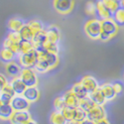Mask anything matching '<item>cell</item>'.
Segmentation results:
<instances>
[{"label":"cell","instance_id":"obj_44","mask_svg":"<svg viewBox=\"0 0 124 124\" xmlns=\"http://www.w3.org/2000/svg\"><path fill=\"white\" fill-rule=\"evenodd\" d=\"M25 124H38V123H37V121H35V120H33V119H31L30 121H28V122L25 123Z\"/></svg>","mask_w":124,"mask_h":124},{"label":"cell","instance_id":"obj_4","mask_svg":"<svg viewBox=\"0 0 124 124\" xmlns=\"http://www.w3.org/2000/svg\"><path fill=\"white\" fill-rule=\"evenodd\" d=\"M21 41H22L21 37H20V34L18 32H10L3 42V48L9 49L16 56H18L20 54L19 46H20V42Z\"/></svg>","mask_w":124,"mask_h":124},{"label":"cell","instance_id":"obj_13","mask_svg":"<svg viewBox=\"0 0 124 124\" xmlns=\"http://www.w3.org/2000/svg\"><path fill=\"white\" fill-rule=\"evenodd\" d=\"M47 35H46V31L43 30L41 32H38L35 34L33 40H32V44L34 46V49L37 51V52H41L43 51V47H44V44L47 42Z\"/></svg>","mask_w":124,"mask_h":124},{"label":"cell","instance_id":"obj_2","mask_svg":"<svg viewBox=\"0 0 124 124\" xmlns=\"http://www.w3.org/2000/svg\"><path fill=\"white\" fill-rule=\"evenodd\" d=\"M85 33L90 40H99L101 32V20L98 18H90L85 23Z\"/></svg>","mask_w":124,"mask_h":124},{"label":"cell","instance_id":"obj_29","mask_svg":"<svg viewBox=\"0 0 124 124\" xmlns=\"http://www.w3.org/2000/svg\"><path fill=\"white\" fill-rule=\"evenodd\" d=\"M95 104L93 103V101H92L88 96L87 97H85V98H81L79 99V103H78V107L80 109H82L84 111H85L86 113L93 107Z\"/></svg>","mask_w":124,"mask_h":124},{"label":"cell","instance_id":"obj_24","mask_svg":"<svg viewBox=\"0 0 124 124\" xmlns=\"http://www.w3.org/2000/svg\"><path fill=\"white\" fill-rule=\"evenodd\" d=\"M20 37H21V40L22 41H28V42H32V40L35 36V33L34 31L31 29V27L26 23L24 25V27L20 30Z\"/></svg>","mask_w":124,"mask_h":124},{"label":"cell","instance_id":"obj_16","mask_svg":"<svg viewBox=\"0 0 124 124\" xmlns=\"http://www.w3.org/2000/svg\"><path fill=\"white\" fill-rule=\"evenodd\" d=\"M65 103L67 107H70V108H77L78 107V103H79V99L77 97V95L74 93L70 89L67 90L65 93L63 94Z\"/></svg>","mask_w":124,"mask_h":124},{"label":"cell","instance_id":"obj_20","mask_svg":"<svg viewBox=\"0 0 124 124\" xmlns=\"http://www.w3.org/2000/svg\"><path fill=\"white\" fill-rule=\"evenodd\" d=\"M9 84H10V85L12 86V88H13V90H14L16 95H23L24 91L27 88L25 84L21 80V78H20L19 77L12 78L11 80H10Z\"/></svg>","mask_w":124,"mask_h":124},{"label":"cell","instance_id":"obj_36","mask_svg":"<svg viewBox=\"0 0 124 124\" xmlns=\"http://www.w3.org/2000/svg\"><path fill=\"white\" fill-rule=\"evenodd\" d=\"M62 113H63L64 117L66 118V120L69 122L73 121L74 120V116H75V108H70V107H65L63 110L61 111Z\"/></svg>","mask_w":124,"mask_h":124},{"label":"cell","instance_id":"obj_8","mask_svg":"<svg viewBox=\"0 0 124 124\" xmlns=\"http://www.w3.org/2000/svg\"><path fill=\"white\" fill-rule=\"evenodd\" d=\"M14 111H23V110H29L31 103L23 96V95H15L11 102H10Z\"/></svg>","mask_w":124,"mask_h":124},{"label":"cell","instance_id":"obj_9","mask_svg":"<svg viewBox=\"0 0 124 124\" xmlns=\"http://www.w3.org/2000/svg\"><path fill=\"white\" fill-rule=\"evenodd\" d=\"M87 118L92 120V121H99L101 119H104L106 118V110L104 108V106H101V105H94L92 107L87 113Z\"/></svg>","mask_w":124,"mask_h":124},{"label":"cell","instance_id":"obj_47","mask_svg":"<svg viewBox=\"0 0 124 124\" xmlns=\"http://www.w3.org/2000/svg\"><path fill=\"white\" fill-rule=\"evenodd\" d=\"M117 1H118V2H119V3H120V1H121V0H117Z\"/></svg>","mask_w":124,"mask_h":124},{"label":"cell","instance_id":"obj_34","mask_svg":"<svg viewBox=\"0 0 124 124\" xmlns=\"http://www.w3.org/2000/svg\"><path fill=\"white\" fill-rule=\"evenodd\" d=\"M85 11L86 15L91 16L92 18H94L96 16V7H95V2L93 1H87L85 7Z\"/></svg>","mask_w":124,"mask_h":124},{"label":"cell","instance_id":"obj_30","mask_svg":"<svg viewBox=\"0 0 124 124\" xmlns=\"http://www.w3.org/2000/svg\"><path fill=\"white\" fill-rule=\"evenodd\" d=\"M102 2L106 6V8L110 11L111 14L115 13L120 8V3L117 1V0H102Z\"/></svg>","mask_w":124,"mask_h":124},{"label":"cell","instance_id":"obj_19","mask_svg":"<svg viewBox=\"0 0 124 124\" xmlns=\"http://www.w3.org/2000/svg\"><path fill=\"white\" fill-rule=\"evenodd\" d=\"M95 7H96V16L99 20H104L112 17V14L106 8V6L103 4L102 0H97L95 2Z\"/></svg>","mask_w":124,"mask_h":124},{"label":"cell","instance_id":"obj_41","mask_svg":"<svg viewBox=\"0 0 124 124\" xmlns=\"http://www.w3.org/2000/svg\"><path fill=\"white\" fill-rule=\"evenodd\" d=\"M95 124H111V123L109 122V120L107 118H104V119H101L99 121H96Z\"/></svg>","mask_w":124,"mask_h":124},{"label":"cell","instance_id":"obj_7","mask_svg":"<svg viewBox=\"0 0 124 124\" xmlns=\"http://www.w3.org/2000/svg\"><path fill=\"white\" fill-rule=\"evenodd\" d=\"M79 82L81 84V85L85 87V89L86 90V92L88 94L99 87V84H98L97 79L90 75L84 76L81 78V79L79 80Z\"/></svg>","mask_w":124,"mask_h":124},{"label":"cell","instance_id":"obj_43","mask_svg":"<svg viewBox=\"0 0 124 124\" xmlns=\"http://www.w3.org/2000/svg\"><path fill=\"white\" fill-rule=\"evenodd\" d=\"M68 124H81V122H80V121H76V120H73V121L69 122Z\"/></svg>","mask_w":124,"mask_h":124},{"label":"cell","instance_id":"obj_28","mask_svg":"<svg viewBox=\"0 0 124 124\" xmlns=\"http://www.w3.org/2000/svg\"><path fill=\"white\" fill-rule=\"evenodd\" d=\"M34 70H35V71L37 74H47V73H49L50 70H51V68H50V66L46 63V62L44 61V60H42V59H38V62H37V64L35 65V67H34Z\"/></svg>","mask_w":124,"mask_h":124},{"label":"cell","instance_id":"obj_18","mask_svg":"<svg viewBox=\"0 0 124 124\" xmlns=\"http://www.w3.org/2000/svg\"><path fill=\"white\" fill-rule=\"evenodd\" d=\"M15 95V92L9 82L0 90V99H1L2 103H10Z\"/></svg>","mask_w":124,"mask_h":124},{"label":"cell","instance_id":"obj_40","mask_svg":"<svg viewBox=\"0 0 124 124\" xmlns=\"http://www.w3.org/2000/svg\"><path fill=\"white\" fill-rule=\"evenodd\" d=\"M7 84H8V80H7L6 77L2 74H0V90H1Z\"/></svg>","mask_w":124,"mask_h":124},{"label":"cell","instance_id":"obj_17","mask_svg":"<svg viewBox=\"0 0 124 124\" xmlns=\"http://www.w3.org/2000/svg\"><path fill=\"white\" fill-rule=\"evenodd\" d=\"M23 96L30 103H33V102H36L37 100H39V98L41 96V92H40V89L38 88V86H30V87L26 88V90L23 93Z\"/></svg>","mask_w":124,"mask_h":124},{"label":"cell","instance_id":"obj_32","mask_svg":"<svg viewBox=\"0 0 124 124\" xmlns=\"http://www.w3.org/2000/svg\"><path fill=\"white\" fill-rule=\"evenodd\" d=\"M112 19L118 24V26H124V9L119 8L115 13L112 14Z\"/></svg>","mask_w":124,"mask_h":124},{"label":"cell","instance_id":"obj_12","mask_svg":"<svg viewBox=\"0 0 124 124\" xmlns=\"http://www.w3.org/2000/svg\"><path fill=\"white\" fill-rule=\"evenodd\" d=\"M46 31V35H47V40L48 42L51 43H56L58 44L61 40V30L58 26L56 25H50L47 29H45Z\"/></svg>","mask_w":124,"mask_h":124},{"label":"cell","instance_id":"obj_11","mask_svg":"<svg viewBox=\"0 0 124 124\" xmlns=\"http://www.w3.org/2000/svg\"><path fill=\"white\" fill-rule=\"evenodd\" d=\"M39 53V58L44 60L46 63L50 66L51 70H54L60 63V57L59 55L57 54H52V53H49V52H46V51H41V52H38Z\"/></svg>","mask_w":124,"mask_h":124},{"label":"cell","instance_id":"obj_21","mask_svg":"<svg viewBox=\"0 0 124 124\" xmlns=\"http://www.w3.org/2000/svg\"><path fill=\"white\" fill-rule=\"evenodd\" d=\"M88 97L93 101V103L95 105H101V106H104L107 101L104 97V95H103L102 91L100 90V88L98 87L97 89H95L94 91L90 92V93L88 94Z\"/></svg>","mask_w":124,"mask_h":124},{"label":"cell","instance_id":"obj_42","mask_svg":"<svg viewBox=\"0 0 124 124\" xmlns=\"http://www.w3.org/2000/svg\"><path fill=\"white\" fill-rule=\"evenodd\" d=\"M81 124H95V122L90 120V119H88V118H86L84 121H81Z\"/></svg>","mask_w":124,"mask_h":124},{"label":"cell","instance_id":"obj_48","mask_svg":"<svg viewBox=\"0 0 124 124\" xmlns=\"http://www.w3.org/2000/svg\"><path fill=\"white\" fill-rule=\"evenodd\" d=\"M123 78H124V75H123Z\"/></svg>","mask_w":124,"mask_h":124},{"label":"cell","instance_id":"obj_37","mask_svg":"<svg viewBox=\"0 0 124 124\" xmlns=\"http://www.w3.org/2000/svg\"><path fill=\"white\" fill-rule=\"evenodd\" d=\"M87 118V115H86V112L84 111L82 109H80L79 107H77L75 108V116H74V120L76 121H84L85 119Z\"/></svg>","mask_w":124,"mask_h":124},{"label":"cell","instance_id":"obj_25","mask_svg":"<svg viewBox=\"0 0 124 124\" xmlns=\"http://www.w3.org/2000/svg\"><path fill=\"white\" fill-rule=\"evenodd\" d=\"M70 90L77 95V97L78 99H81V98H85V97H87L88 96V93L86 92V90L85 89V87L81 85V84H80L79 81L74 84L73 86L70 87Z\"/></svg>","mask_w":124,"mask_h":124},{"label":"cell","instance_id":"obj_45","mask_svg":"<svg viewBox=\"0 0 124 124\" xmlns=\"http://www.w3.org/2000/svg\"><path fill=\"white\" fill-rule=\"evenodd\" d=\"M120 8L124 9V0H121V1H120Z\"/></svg>","mask_w":124,"mask_h":124},{"label":"cell","instance_id":"obj_5","mask_svg":"<svg viewBox=\"0 0 124 124\" xmlns=\"http://www.w3.org/2000/svg\"><path fill=\"white\" fill-rule=\"evenodd\" d=\"M19 78L27 87L37 86L39 84V77L34 69H22Z\"/></svg>","mask_w":124,"mask_h":124},{"label":"cell","instance_id":"obj_1","mask_svg":"<svg viewBox=\"0 0 124 124\" xmlns=\"http://www.w3.org/2000/svg\"><path fill=\"white\" fill-rule=\"evenodd\" d=\"M119 31L118 24L111 18L101 20V32L99 40L102 42H108L114 38Z\"/></svg>","mask_w":124,"mask_h":124},{"label":"cell","instance_id":"obj_38","mask_svg":"<svg viewBox=\"0 0 124 124\" xmlns=\"http://www.w3.org/2000/svg\"><path fill=\"white\" fill-rule=\"evenodd\" d=\"M65 107H66V103H65L63 95L56 97L55 100H54V108H55V110L62 111Z\"/></svg>","mask_w":124,"mask_h":124},{"label":"cell","instance_id":"obj_6","mask_svg":"<svg viewBox=\"0 0 124 124\" xmlns=\"http://www.w3.org/2000/svg\"><path fill=\"white\" fill-rule=\"evenodd\" d=\"M75 0H53V7L61 15H67L73 11Z\"/></svg>","mask_w":124,"mask_h":124},{"label":"cell","instance_id":"obj_39","mask_svg":"<svg viewBox=\"0 0 124 124\" xmlns=\"http://www.w3.org/2000/svg\"><path fill=\"white\" fill-rule=\"evenodd\" d=\"M112 86H113V89H114L115 91V93L118 95L120 93H122L123 90H124V85L122 82L120 81H114V82H112Z\"/></svg>","mask_w":124,"mask_h":124},{"label":"cell","instance_id":"obj_31","mask_svg":"<svg viewBox=\"0 0 124 124\" xmlns=\"http://www.w3.org/2000/svg\"><path fill=\"white\" fill-rule=\"evenodd\" d=\"M27 24L31 27V29H32L34 31V33H38V32H41V31L45 30V27L43 25V23L39 21V20H30V21L27 22Z\"/></svg>","mask_w":124,"mask_h":124},{"label":"cell","instance_id":"obj_46","mask_svg":"<svg viewBox=\"0 0 124 124\" xmlns=\"http://www.w3.org/2000/svg\"><path fill=\"white\" fill-rule=\"evenodd\" d=\"M2 104V101H1V99H0V105H1Z\"/></svg>","mask_w":124,"mask_h":124},{"label":"cell","instance_id":"obj_10","mask_svg":"<svg viewBox=\"0 0 124 124\" xmlns=\"http://www.w3.org/2000/svg\"><path fill=\"white\" fill-rule=\"evenodd\" d=\"M31 119H32V116H31V113L29 112V110H23V111H14L9 121L11 122V124H25Z\"/></svg>","mask_w":124,"mask_h":124},{"label":"cell","instance_id":"obj_27","mask_svg":"<svg viewBox=\"0 0 124 124\" xmlns=\"http://www.w3.org/2000/svg\"><path fill=\"white\" fill-rule=\"evenodd\" d=\"M15 58H16V55L12 51H10L9 49L2 48L1 51H0V60L5 64L10 63V62H13L15 60Z\"/></svg>","mask_w":124,"mask_h":124},{"label":"cell","instance_id":"obj_33","mask_svg":"<svg viewBox=\"0 0 124 124\" xmlns=\"http://www.w3.org/2000/svg\"><path fill=\"white\" fill-rule=\"evenodd\" d=\"M43 49H44V51L49 52V53H52V54H57V55H59V53H60V47H59V45L56 44V43L48 42V41L44 44Z\"/></svg>","mask_w":124,"mask_h":124},{"label":"cell","instance_id":"obj_22","mask_svg":"<svg viewBox=\"0 0 124 124\" xmlns=\"http://www.w3.org/2000/svg\"><path fill=\"white\" fill-rule=\"evenodd\" d=\"M14 110L10 103H2L0 105V119L1 120H10Z\"/></svg>","mask_w":124,"mask_h":124},{"label":"cell","instance_id":"obj_35","mask_svg":"<svg viewBox=\"0 0 124 124\" xmlns=\"http://www.w3.org/2000/svg\"><path fill=\"white\" fill-rule=\"evenodd\" d=\"M19 49H20V54H24V53H28V52H30L31 50H33L34 46H33L32 42H28V41H21V42H20Z\"/></svg>","mask_w":124,"mask_h":124},{"label":"cell","instance_id":"obj_14","mask_svg":"<svg viewBox=\"0 0 124 124\" xmlns=\"http://www.w3.org/2000/svg\"><path fill=\"white\" fill-rule=\"evenodd\" d=\"M99 88L102 91V93L104 95L107 102L112 101L116 98L117 94L115 93L114 89H113L112 82H104V84H101V85H99Z\"/></svg>","mask_w":124,"mask_h":124},{"label":"cell","instance_id":"obj_26","mask_svg":"<svg viewBox=\"0 0 124 124\" xmlns=\"http://www.w3.org/2000/svg\"><path fill=\"white\" fill-rule=\"evenodd\" d=\"M51 124H68V121L64 117L63 113L58 110H54L50 115Z\"/></svg>","mask_w":124,"mask_h":124},{"label":"cell","instance_id":"obj_23","mask_svg":"<svg viewBox=\"0 0 124 124\" xmlns=\"http://www.w3.org/2000/svg\"><path fill=\"white\" fill-rule=\"evenodd\" d=\"M26 23L23 21L22 19L20 18H12L9 20L8 22V28L10 30V32H20V30H21L24 25Z\"/></svg>","mask_w":124,"mask_h":124},{"label":"cell","instance_id":"obj_3","mask_svg":"<svg viewBox=\"0 0 124 124\" xmlns=\"http://www.w3.org/2000/svg\"><path fill=\"white\" fill-rule=\"evenodd\" d=\"M39 59V53L35 50H31L28 53L20 54L18 56V64L22 69H34Z\"/></svg>","mask_w":124,"mask_h":124},{"label":"cell","instance_id":"obj_15","mask_svg":"<svg viewBox=\"0 0 124 124\" xmlns=\"http://www.w3.org/2000/svg\"><path fill=\"white\" fill-rule=\"evenodd\" d=\"M21 70H22V68L20 67V65L18 63H16L15 61L5 64V71H6V74L10 78H18L20 76V74H21Z\"/></svg>","mask_w":124,"mask_h":124}]
</instances>
